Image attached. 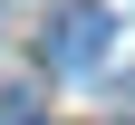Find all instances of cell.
I'll use <instances>...</instances> for the list:
<instances>
[{"mask_svg": "<svg viewBox=\"0 0 135 125\" xmlns=\"http://www.w3.org/2000/svg\"><path fill=\"white\" fill-rule=\"evenodd\" d=\"M0 125H39V116H0Z\"/></svg>", "mask_w": 135, "mask_h": 125, "instance_id": "cell-2", "label": "cell"}, {"mask_svg": "<svg viewBox=\"0 0 135 125\" xmlns=\"http://www.w3.org/2000/svg\"><path fill=\"white\" fill-rule=\"evenodd\" d=\"M106 0H77V10H68V19H58V39H48V67H97V58H106Z\"/></svg>", "mask_w": 135, "mask_h": 125, "instance_id": "cell-1", "label": "cell"}]
</instances>
